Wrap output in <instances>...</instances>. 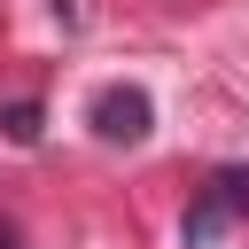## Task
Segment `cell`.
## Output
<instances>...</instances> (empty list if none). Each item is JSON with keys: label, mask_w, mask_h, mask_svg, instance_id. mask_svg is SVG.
<instances>
[{"label": "cell", "mask_w": 249, "mask_h": 249, "mask_svg": "<svg viewBox=\"0 0 249 249\" xmlns=\"http://www.w3.org/2000/svg\"><path fill=\"white\" fill-rule=\"evenodd\" d=\"M39 117H47L39 101H0V132H8L16 148H31V140H39Z\"/></svg>", "instance_id": "3"}, {"label": "cell", "mask_w": 249, "mask_h": 249, "mask_svg": "<svg viewBox=\"0 0 249 249\" xmlns=\"http://www.w3.org/2000/svg\"><path fill=\"white\" fill-rule=\"evenodd\" d=\"M249 218V171H210L202 187H195V202H187V218H179V249H210L226 226H241Z\"/></svg>", "instance_id": "1"}, {"label": "cell", "mask_w": 249, "mask_h": 249, "mask_svg": "<svg viewBox=\"0 0 249 249\" xmlns=\"http://www.w3.org/2000/svg\"><path fill=\"white\" fill-rule=\"evenodd\" d=\"M0 249H8V241H0Z\"/></svg>", "instance_id": "4"}, {"label": "cell", "mask_w": 249, "mask_h": 249, "mask_svg": "<svg viewBox=\"0 0 249 249\" xmlns=\"http://www.w3.org/2000/svg\"><path fill=\"white\" fill-rule=\"evenodd\" d=\"M86 117H93V132H101L109 148H140L148 124H156V101H148V86H101Z\"/></svg>", "instance_id": "2"}]
</instances>
